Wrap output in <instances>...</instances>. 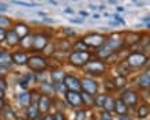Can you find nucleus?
Returning <instances> with one entry per match:
<instances>
[{"label":"nucleus","instance_id":"f257e3e1","mask_svg":"<svg viewBox=\"0 0 150 120\" xmlns=\"http://www.w3.org/2000/svg\"><path fill=\"white\" fill-rule=\"evenodd\" d=\"M105 37L103 34H100V33H90V34H87L86 37H83V42L86 45L87 48L90 47V48H100L101 45L105 42Z\"/></svg>","mask_w":150,"mask_h":120},{"label":"nucleus","instance_id":"f03ea898","mask_svg":"<svg viewBox=\"0 0 150 120\" xmlns=\"http://www.w3.org/2000/svg\"><path fill=\"white\" fill-rule=\"evenodd\" d=\"M126 63L128 64V67H131V68L142 67V66H145V64L147 63V56L141 52H134L127 57Z\"/></svg>","mask_w":150,"mask_h":120},{"label":"nucleus","instance_id":"7ed1b4c3","mask_svg":"<svg viewBox=\"0 0 150 120\" xmlns=\"http://www.w3.org/2000/svg\"><path fill=\"white\" fill-rule=\"evenodd\" d=\"M29 66V68L30 70H33V71H36V72H40V71H44L45 68H47L48 63H47V60L44 59L42 56H32V57H29L28 60V63H26Z\"/></svg>","mask_w":150,"mask_h":120},{"label":"nucleus","instance_id":"20e7f679","mask_svg":"<svg viewBox=\"0 0 150 120\" xmlns=\"http://www.w3.org/2000/svg\"><path fill=\"white\" fill-rule=\"evenodd\" d=\"M90 56V52H72L70 55V63L76 66V67H82L89 61Z\"/></svg>","mask_w":150,"mask_h":120},{"label":"nucleus","instance_id":"39448f33","mask_svg":"<svg viewBox=\"0 0 150 120\" xmlns=\"http://www.w3.org/2000/svg\"><path fill=\"white\" fill-rule=\"evenodd\" d=\"M49 42V37L45 33H36L32 37V48L36 51H42Z\"/></svg>","mask_w":150,"mask_h":120},{"label":"nucleus","instance_id":"423d86ee","mask_svg":"<svg viewBox=\"0 0 150 120\" xmlns=\"http://www.w3.org/2000/svg\"><path fill=\"white\" fill-rule=\"evenodd\" d=\"M104 44L115 52V51H117V49L124 44V38H123V36L120 33H113V34H111V36L108 37V40H105Z\"/></svg>","mask_w":150,"mask_h":120},{"label":"nucleus","instance_id":"0eeeda50","mask_svg":"<svg viewBox=\"0 0 150 120\" xmlns=\"http://www.w3.org/2000/svg\"><path fill=\"white\" fill-rule=\"evenodd\" d=\"M64 94H66V100H67V102L71 105V107H74V108H79V107L85 105L83 104V100H82V96H81V93L79 92H71V90H67Z\"/></svg>","mask_w":150,"mask_h":120},{"label":"nucleus","instance_id":"6e6552de","mask_svg":"<svg viewBox=\"0 0 150 120\" xmlns=\"http://www.w3.org/2000/svg\"><path fill=\"white\" fill-rule=\"evenodd\" d=\"M81 89L83 90V93L93 96V94H96L97 90H98V85H97L96 80L90 79V78H85L83 80H81Z\"/></svg>","mask_w":150,"mask_h":120},{"label":"nucleus","instance_id":"1a4fd4ad","mask_svg":"<svg viewBox=\"0 0 150 120\" xmlns=\"http://www.w3.org/2000/svg\"><path fill=\"white\" fill-rule=\"evenodd\" d=\"M63 85L66 86L67 90H71V92H79V90H81V80L74 75H66L64 76Z\"/></svg>","mask_w":150,"mask_h":120},{"label":"nucleus","instance_id":"9d476101","mask_svg":"<svg viewBox=\"0 0 150 120\" xmlns=\"http://www.w3.org/2000/svg\"><path fill=\"white\" fill-rule=\"evenodd\" d=\"M105 71V64L103 61H90V63H86V72L89 74H93V75H101L103 72Z\"/></svg>","mask_w":150,"mask_h":120},{"label":"nucleus","instance_id":"9b49d317","mask_svg":"<svg viewBox=\"0 0 150 120\" xmlns=\"http://www.w3.org/2000/svg\"><path fill=\"white\" fill-rule=\"evenodd\" d=\"M120 100L127 105V107H134L138 102V94L134 92V90H127L122 94V98Z\"/></svg>","mask_w":150,"mask_h":120},{"label":"nucleus","instance_id":"f8f14e48","mask_svg":"<svg viewBox=\"0 0 150 120\" xmlns=\"http://www.w3.org/2000/svg\"><path fill=\"white\" fill-rule=\"evenodd\" d=\"M37 107H38V111L41 113H45L49 111V108H51V98L47 96H40V100H38V104H37Z\"/></svg>","mask_w":150,"mask_h":120},{"label":"nucleus","instance_id":"ddd939ff","mask_svg":"<svg viewBox=\"0 0 150 120\" xmlns=\"http://www.w3.org/2000/svg\"><path fill=\"white\" fill-rule=\"evenodd\" d=\"M14 32L18 34V37H19V38H23V37L29 36L30 29H29L28 25H25V23H22V22H19V23H15V26H14Z\"/></svg>","mask_w":150,"mask_h":120},{"label":"nucleus","instance_id":"4468645a","mask_svg":"<svg viewBox=\"0 0 150 120\" xmlns=\"http://www.w3.org/2000/svg\"><path fill=\"white\" fill-rule=\"evenodd\" d=\"M11 60L12 63L15 64H19V66H22V64H26L29 60V56L26 52H15L11 55Z\"/></svg>","mask_w":150,"mask_h":120},{"label":"nucleus","instance_id":"2eb2a0df","mask_svg":"<svg viewBox=\"0 0 150 120\" xmlns=\"http://www.w3.org/2000/svg\"><path fill=\"white\" fill-rule=\"evenodd\" d=\"M4 40L7 41V44L10 45V47H16V45L21 42V38L18 37V34H16L14 30H8L7 33H6V38Z\"/></svg>","mask_w":150,"mask_h":120},{"label":"nucleus","instance_id":"dca6fc26","mask_svg":"<svg viewBox=\"0 0 150 120\" xmlns=\"http://www.w3.org/2000/svg\"><path fill=\"white\" fill-rule=\"evenodd\" d=\"M11 56L10 53L6 52V51H0V67L3 68H7L11 66Z\"/></svg>","mask_w":150,"mask_h":120},{"label":"nucleus","instance_id":"f3484780","mask_svg":"<svg viewBox=\"0 0 150 120\" xmlns=\"http://www.w3.org/2000/svg\"><path fill=\"white\" fill-rule=\"evenodd\" d=\"M26 115H28L29 119H38V115H40V111H38V107H37V104H32L29 105L28 108H26Z\"/></svg>","mask_w":150,"mask_h":120},{"label":"nucleus","instance_id":"a211bd4d","mask_svg":"<svg viewBox=\"0 0 150 120\" xmlns=\"http://www.w3.org/2000/svg\"><path fill=\"white\" fill-rule=\"evenodd\" d=\"M64 76H66V74H64L62 70H57V68L52 70V72H51V78H52V80H53V83H62L64 79Z\"/></svg>","mask_w":150,"mask_h":120},{"label":"nucleus","instance_id":"6ab92c4d","mask_svg":"<svg viewBox=\"0 0 150 120\" xmlns=\"http://www.w3.org/2000/svg\"><path fill=\"white\" fill-rule=\"evenodd\" d=\"M112 53H113V51H112L111 48H108L105 44L101 45V47L98 48V51H97V55H98L101 59H108V57L111 56Z\"/></svg>","mask_w":150,"mask_h":120},{"label":"nucleus","instance_id":"aec40b11","mask_svg":"<svg viewBox=\"0 0 150 120\" xmlns=\"http://www.w3.org/2000/svg\"><path fill=\"white\" fill-rule=\"evenodd\" d=\"M138 85H139V88H142V89L149 88L150 86V74H149V71H146L145 74H142V75L139 76Z\"/></svg>","mask_w":150,"mask_h":120},{"label":"nucleus","instance_id":"412c9836","mask_svg":"<svg viewBox=\"0 0 150 120\" xmlns=\"http://www.w3.org/2000/svg\"><path fill=\"white\" fill-rule=\"evenodd\" d=\"M115 111H116L119 115H126L127 113V105L124 104L122 100L115 101Z\"/></svg>","mask_w":150,"mask_h":120},{"label":"nucleus","instance_id":"4be33fe9","mask_svg":"<svg viewBox=\"0 0 150 120\" xmlns=\"http://www.w3.org/2000/svg\"><path fill=\"white\" fill-rule=\"evenodd\" d=\"M103 108L105 109L107 112H111V111H113V109H115V100L112 98V97L107 96V98H105V101H104Z\"/></svg>","mask_w":150,"mask_h":120},{"label":"nucleus","instance_id":"5701e85b","mask_svg":"<svg viewBox=\"0 0 150 120\" xmlns=\"http://www.w3.org/2000/svg\"><path fill=\"white\" fill-rule=\"evenodd\" d=\"M18 100H19L21 105H29L30 104V93H28V92L21 93L19 96H18Z\"/></svg>","mask_w":150,"mask_h":120},{"label":"nucleus","instance_id":"b1692460","mask_svg":"<svg viewBox=\"0 0 150 120\" xmlns=\"http://www.w3.org/2000/svg\"><path fill=\"white\" fill-rule=\"evenodd\" d=\"M87 49H89V48L85 45V42H83L82 40L76 41V42L74 44V51H75V52H89Z\"/></svg>","mask_w":150,"mask_h":120},{"label":"nucleus","instance_id":"393cba45","mask_svg":"<svg viewBox=\"0 0 150 120\" xmlns=\"http://www.w3.org/2000/svg\"><path fill=\"white\" fill-rule=\"evenodd\" d=\"M113 83H115V88H124L127 85V79H126V76H123V75H119L116 79L113 80Z\"/></svg>","mask_w":150,"mask_h":120},{"label":"nucleus","instance_id":"a878e982","mask_svg":"<svg viewBox=\"0 0 150 120\" xmlns=\"http://www.w3.org/2000/svg\"><path fill=\"white\" fill-rule=\"evenodd\" d=\"M147 115H149V107L147 105H141L138 109V116L141 117V119H145V117H147Z\"/></svg>","mask_w":150,"mask_h":120},{"label":"nucleus","instance_id":"bb28decb","mask_svg":"<svg viewBox=\"0 0 150 120\" xmlns=\"http://www.w3.org/2000/svg\"><path fill=\"white\" fill-rule=\"evenodd\" d=\"M105 98H107V94H98V96H97L94 100H93V102H94L97 107H100V108H101V107L104 105V101H105Z\"/></svg>","mask_w":150,"mask_h":120},{"label":"nucleus","instance_id":"cd10ccee","mask_svg":"<svg viewBox=\"0 0 150 120\" xmlns=\"http://www.w3.org/2000/svg\"><path fill=\"white\" fill-rule=\"evenodd\" d=\"M10 25H11V19H10V18L0 15V28H1V29H6L7 26H10Z\"/></svg>","mask_w":150,"mask_h":120},{"label":"nucleus","instance_id":"c85d7f7f","mask_svg":"<svg viewBox=\"0 0 150 120\" xmlns=\"http://www.w3.org/2000/svg\"><path fill=\"white\" fill-rule=\"evenodd\" d=\"M81 96H82V100H83V104H85V105H89V104H91V102H93V96H90V94L82 93Z\"/></svg>","mask_w":150,"mask_h":120},{"label":"nucleus","instance_id":"c756f323","mask_svg":"<svg viewBox=\"0 0 150 120\" xmlns=\"http://www.w3.org/2000/svg\"><path fill=\"white\" fill-rule=\"evenodd\" d=\"M12 3L16 4V6H23V7H36L38 4H34V3H25V1H19V0H12Z\"/></svg>","mask_w":150,"mask_h":120},{"label":"nucleus","instance_id":"7c9ffc66","mask_svg":"<svg viewBox=\"0 0 150 120\" xmlns=\"http://www.w3.org/2000/svg\"><path fill=\"white\" fill-rule=\"evenodd\" d=\"M139 38V34H131V37H127L126 40H124V42H127V44H134V42H137Z\"/></svg>","mask_w":150,"mask_h":120},{"label":"nucleus","instance_id":"2f4dec72","mask_svg":"<svg viewBox=\"0 0 150 120\" xmlns=\"http://www.w3.org/2000/svg\"><path fill=\"white\" fill-rule=\"evenodd\" d=\"M100 119H101V120H112V116H111V113H109V112L104 111V112L100 113Z\"/></svg>","mask_w":150,"mask_h":120},{"label":"nucleus","instance_id":"473e14b6","mask_svg":"<svg viewBox=\"0 0 150 120\" xmlns=\"http://www.w3.org/2000/svg\"><path fill=\"white\" fill-rule=\"evenodd\" d=\"M86 117V112L85 111H78L76 115H75V120H85Z\"/></svg>","mask_w":150,"mask_h":120},{"label":"nucleus","instance_id":"72a5a7b5","mask_svg":"<svg viewBox=\"0 0 150 120\" xmlns=\"http://www.w3.org/2000/svg\"><path fill=\"white\" fill-rule=\"evenodd\" d=\"M55 89L57 90V92H60V93L67 92V89H66V86H64L63 83H55Z\"/></svg>","mask_w":150,"mask_h":120},{"label":"nucleus","instance_id":"f704fd0d","mask_svg":"<svg viewBox=\"0 0 150 120\" xmlns=\"http://www.w3.org/2000/svg\"><path fill=\"white\" fill-rule=\"evenodd\" d=\"M52 119H53V120H66V117L63 116V113L57 112V113H55V115L52 116Z\"/></svg>","mask_w":150,"mask_h":120},{"label":"nucleus","instance_id":"c9c22d12","mask_svg":"<svg viewBox=\"0 0 150 120\" xmlns=\"http://www.w3.org/2000/svg\"><path fill=\"white\" fill-rule=\"evenodd\" d=\"M6 89H7V83H6V80L0 78V90H3V92H4Z\"/></svg>","mask_w":150,"mask_h":120},{"label":"nucleus","instance_id":"e433bc0d","mask_svg":"<svg viewBox=\"0 0 150 120\" xmlns=\"http://www.w3.org/2000/svg\"><path fill=\"white\" fill-rule=\"evenodd\" d=\"M6 29H1L0 28V42H1V41L4 40V38H6Z\"/></svg>","mask_w":150,"mask_h":120},{"label":"nucleus","instance_id":"4c0bfd02","mask_svg":"<svg viewBox=\"0 0 150 120\" xmlns=\"http://www.w3.org/2000/svg\"><path fill=\"white\" fill-rule=\"evenodd\" d=\"M113 18L116 20H117L119 23H122V25H126V22H124V19H123V18H120V16L117 15V14H113Z\"/></svg>","mask_w":150,"mask_h":120},{"label":"nucleus","instance_id":"58836bf2","mask_svg":"<svg viewBox=\"0 0 150 120\" xmlns=\"http://www.w3.org/2000/svg\"><path fill=\"white\" fill-rule=\"evenodd\" d=\"M64 33H66V34H68V36H72V34H74V32H72L71 29H68V28L64 29Z\"/></svg>","mask_w":150,"mask_h":120},{"label":"nucleus","instance_id":"ea45409f","mask_svg":"<svg viewBox=\"0 0 150 120\" xmlns=\"http://www.w3.org/2000/svg\"><path fill=\"white\" fill-rule=\"evenodd\" d=\"M72 23H83V19L82 18H79V19H70Z\"/></svg>","mask_w":150,"mask_h":120},{"label":"nucleus","instance_id":"a19ab883","mask_svg":"<svg viewBox=\"0 0 150 120\" xmlns=\"http://www.w3.org/2000/svg\"><path fill=\"white\" fill-rule=\"evenodd\" d=\"M21 88H23V89H26L28 88V82H26V80H22V82H21Z\"/></svg>","mask_w":150,"mask_h":120},{"label":"nucleus","instance_id":"79ce46f5","mask_svg":"<svg viewBox=\"0 0 150 120\" xmlns=\"http://www.w3.org/2000/svg\"><path fill=\"white\" fill-rule=\"evenodd\" d=\"M143 22L146 23V28H149V16H146V18L143 19Z\"/></svg>","mask_w":150,"mask_h":120},{"label":"nucleus","instance_id":"37998d69","mask_svg":"<svg viewBox=\"0 0 150 120\" xmlns=\"http://www.w3.org/2000/svg\"><path fill=\"white\" fill-rule=\"evenodd\" d=\"M3 107H4V101H3V98H0V111L3 109Z\"/></svg>","mask_w":150,"mask_h":120},{"label":"nucleus","instance_id":"c03bdc74","mask_svg":"<svg viewBox=\"0 0 150 120\" xmlns=\"http://www.w3.org/2000/svg\"><path fill=\"white\" fill-rule=\"evenodd\" d=\"M119 120H128V117H127L126 115H120V119Z\"/></svg>","mask_w":150,"mask_h":120},{"label":"nucleus","instance_id":"a18cd8bd","mask_svg":"<svg viewBox=\"0 0 150 120\" xmlns=\"http://www.w3.org/2000/svg\"><path fill=\"white\" fill-rule=\"evenodd\" d=\"M64 12H67V14H72V10H71V8H66V10H64Z\"/></svg>","mask_w":150,"mask_h":120},{"label":"nucleus","instance_id":"49530a36","mask_svg":"<svg viewBox=\"0 0 150 120\" xmlns=\"http://www.w3.org/2000/svg\"><path fill=\"white\" fill-rule=\"evenodd\" d=\"M79 14H81V15H83V16H87V15H89V14H87L86 11H81Z\"/></svg>","mask_w":150,"mask_h":120},{"label":"nucleus","instance_id":"de8ad7c7","mask_svg":"<svg viewBox=\"0 0 150 120\" xmlns=\"http://www.w3.org/2000/svg\"><path fill=\"white\" fill-rule=\"evenodd\" d=\"M117 11L119 12H123V11H124V7H117Z\"/></svg>","mask_w":150,"mask_h":120},{"label":"nucleus","instance_id":"09e8293b","mask_svg":"<svg viewBox=\"0 0 150 120\" xmlns=\"http://www.w3.org/2000/svg\"><path fill=\"white\" fill-rule=\"evenodd\" d=\"M3 96H4V92L3 90H0V98H3Z\"/></svg>","mask_w":150,"mask_h":120},{"label":"nucleus","instance_id":"8fccbe9b","mask_svg":"<svg viewBox=\"0 0 150 120\" xmlns=\"http://www.w3.org/2000/svg\"><path fill=\"white\" fill-rule=\"evenodd\" d=\"M0 75H1V72H0Z\"/></svg>","mask_w":150,"mask_h":120},{"label":"nucleus","instance_id":"3c124183","mask_svg":"<svg viewBox=\"0 0 150 120\" xmlns=\"http://www.w3.org/2000/svg\"><path fill=\"white\" fill-rule=\"evenodd\" d=\"M22 120H25V119H22Z\"/></svg>","mask_w":150,"mask_h":120}]
</instances>
